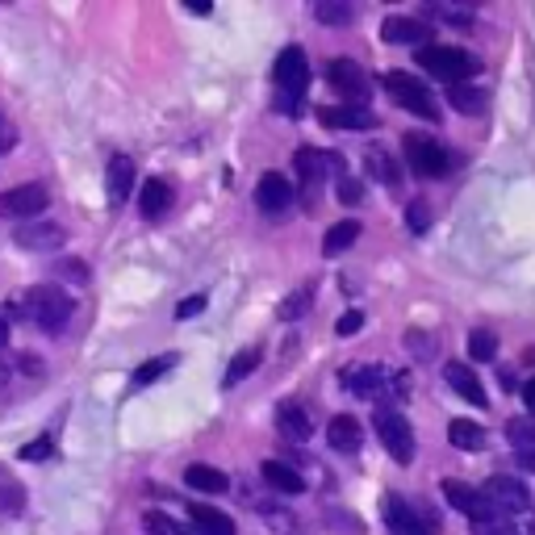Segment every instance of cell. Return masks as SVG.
<instances>
[{"instance_id": "49", "label": "cell", "mask_w": 535, "mask_h": 535, "mask_svg": "<svg viewBox=\"0 0 535 535\" xmlns=\"http://www.w3.org/2000/svg\"><path fill=\"white\" fill-rule=\"evenodd\" d=\"M189 9H193L197 17H205V13H209V0H189Z\"/></svg>"}, {"instance_id": "14", "label": "cell", "mask_w": 535, "mask_h": 535, "mask_svg": "<svg viewBox=\"0 0 535 535\" xmlns=\"http://www.w3.org/2000/svg\"><path fill=\"white\" fill-rule=\"evenodd\" d=\"M506 439L515 448V460L523 473H535V418H510L506 423Z\"/></svg>"}, {"instance_id": "37", "label": "cell", "mask_w": 535, "mask_h": 535, "mask_svg": "<svg viewBox=\"0 0 535 535\" xmlns=\"http://www.w3.org/2000/svg\"><path fill=\"white\" fill-rule=\"evenodd\" d=\"M469 352H473V360H494L498 339H494L490 331H473V335H469Z\"/></svg>"}, {"instance_id": "26", "label": "cell", "mask_w": 535, "mask_h": 535, "mask_svg": "<svg viewBox=\"0 0 535 535\" xmlns=\"http://www.w3.org/2000/svg\"><path fill=\"white\" fill-rule=\"evenodd\" d=\"M448 439H452V448H460V452H481L485 448V427L473 423V418H452Z\"/></svg>"}, {"instance_id": "2", "label": "cell", "mask_w": 535, "mask_h": 535, "mask_svg": "<svg viewBox=\"0 0 535 535\" xmlns=\"http://www.w3.org/2000/svg\"><path fill=\"white\" fill-rule=\"evenodd\" d=\"M381 515L389 523L393 535H435L439 531V515L427 502H406L402 494H385Z\"/></svg>"}, {"instance_id": "1", "label": "cell", "mask_w": 535, "mask_h": 535, "mask_svg": "<svg viewBox=\"0 0 535 535\" xmlns=\"http://www.w3.org/2000/svg\"><path fill=\"white\" fill-rule=\"evenodd\" d=\"M13 314H26L42 331H59L63 322L72 318V297L59 285H34L21 301H13Z\"/></svg>"}, {"instance_id": "44", "label": "cell", "mask_w": 535, "mask_h": 535, "mask_svg": "<svg viewBox=\"0 0 535 535\" xmlns=\"http://www.w3.org/2000/svg\"><path fill=\"white\" fill-rule=\"evenodd\" d=\"M360 327H364V314H360V310L343 314V318L335 322V331H339V335H352V331H360Z\"/></svg>"}, {"instance_id": "22", "label": "cell", "mask_w": 535, "mask_h": 535, "mask_svg": "<svg viewBox=\"0 0 535 535\" xmlns=\"http://www.w3.org/2000/svg\"><path fill=\"white\" fill-rule=\"evenodd\" d=\"M172 201H176V193H172L168 180H147L143 193H138V209H143V218H164Z\"/></svg>"}, {"instance_id": "45", "label": "cell", "mask_w": 535, "mask_h": 535, "mask_svg": "<svg viewBox=\"0 0 535 535\" xmlns=\"http://www.w3.org/2000/svg\"><path fill=\"white\" fill-rule=\"evenodd\" d=\"M13 143H17V130H13V122L0 113V155L5 151H13Z\"/></svg>"}, {"instance_id": "25", "label": "cell", "mask_w": 535, "mask_h": 535, "mask_svg": "<svg viewBox=\"0 0 535 535\" xmlns=\"http://www.w3.org/2000/svg\"><path fill=\"white\" fill-rule=\"evenodd\" d=\"M364 172L372 180H381L385 189H398V184H402V172H398V164H393V155H385L381 147H368L364 151Z\"/></svg>"}, {"instance_id": "8", "label": "cell", "mask_w": 535, "mask_h": 535, "mask_svg": "<svg viewBox=\"0 0 535 535\" xmlns=\"http://www.w3.org/2000/svg\"><path fill=\"white\" fill-rule=\"evenodd\" d=\"M402 147H406V159H410V168H414L418 176H431V180L448 176V151L439 147L435 138H427V134H406Z\"/></svg>"}, {"instance_id": "20", "label": "cell", "mask_w": 535, "mask_h": 535, "mask_svg": "<svg viewBox=\"0 0 535 535\" xmlns=\"http://www.w3.org/2000/svg\"><path fill=\"white\" fill-rule=\"evenodd\" d=\"M260 477L272 485L276 494H301V490H306L301 473L293 469V464H285V460H264V464H260Z\"/></svg>"}, {"instance_id": "51", "label": "cell", "mask_w": 535, "mask_h": 535, "mask_svg": "<svg viewBox=\"0 0 535 535\" xmlns=\"http://www.w3.org/2000/svg\"><path fill=\"white\" fill-rule=\"evenodd\" d=\"M5 381H9V368H5V364H0V385H5Z\"/></svg>"}, {"instance_id": "3", "label": "cell", "mask_w": 535, "mask_h": 535, "mask_svg": "<svg viewBox=\"0 0 535 535\" xmlns=\"http://www.w3.org/2000/svg\"><path fill=\"white\" fill-rule=\"evenodd\" d=\"M477 67H481V63H477L469 51H456V46H423V51H418V72L444 80L448 88L464 84V80L477 72Z\"/></svg>"}, {"instance_id": "31", "label": "cell", "mask_w": 535, "mask_h": 535, "mask_svg": "<svg viewBox=\"0 0 535 535\" xmlns=\"http://www.w3.org/2000/svg\"><path fill=\"white\" fill-rule=\"evenodd\" d=\"M314 17L322 21V26H347V21L356 17V9L347 5V0H318V5H314Z\"/></svg>"}, {"instance_id": "35", "label": "cell", "mask_w": 535, "mask_h": 535, "mask_svg": "<svg viewBox=\"0 0 535 535\" xmlns=\"http://www.w3.org/2000/svg\"><path fill=\"white\" fill-rule=\"evenodd\" d=\"M21 506H26V490L17 481L0 485V515H21Z\"/></svg>"}, {"instance_id": "40", "label": "cell", "mask_w": 535, "mask_h": 535, "mask_svg": "<svg viewBox=\"0 0 535 535\" xmlns=\"http://www.w3.org/2000/svg\"><path fill=\"white\" fill-rule=\"evenodd\" d=\"M406 347H410V356H418V360H431L435 356V343H431L427 331H410L406 335Z\"/></svg>"}, {"instance_id": "21", "label": "cell", "mask_w": 535, "mask_h": 535, "mask_svg": "<svg viewBox=\"0 0 535 535\" xmlns=\"http://www.w3.org/2000/svg\"><path fill=\"white\" fill-rule=\"evenodd\" d=\"M318 118L327 126H339V130H372L377 126V118H372L364 105H335V109H322Z\"/></svg>"}, {"instance_id": "33", "label": "cell", "mask_w": 535, "mask_h": 535, "mask_svg": "<svg viewBox=\"0 0 535 535\" xmlns=\"http://www.w3.org/2000/svg\"><path fill=\"white\" fill-rule=\"evenodd\" d=\"M255 364H260V347H243V352L230 360V368H226V385H239L247 372H255Z\"/></svg>"}, {"instance_id": "42", "label": "cell", "mask_w": 535, "mask_h": 535, "mask_svg": "<svg viewBox=\"0 0 535 535\" xmlns=\"http://www.w3.org/2000/svg\"><path fill=\"white\" fill-rule=\"evenodd\" d=\"M360 197H364V189H360V180H352V176H343V180H339V201H343V205H360Z\"/></svg>"}, {"instance_id": "29", "label": "cell", "mask_w": 535, "mask_h": 535, "mask_svg": "<svg viewBox=\"0 0 535 535\" xmlns=\"http://www.w3.org/2000/svg\"><path fill=\"white\" fill-rule=\"evenodd\" d=\"M193 523H197V535H235V523L214 506H193Z\"/></svg>"}, {"instance_id": "11", "label": "cell", "mask_w": 535, "mask_h": 535, "mask_svg": "<svg viewBox=\"0 0 535 535\" xmlns=\"http://www.w3.org/2000/svg\"><path fill=\"white\" fill-rule=\"evenodd\" d=\"M406 389V381L398 377L393 368H381V364H368V368H347L343 372V389H352V393H364V398H372V393H381V389Z\"/></svg>"}, {"instance_id": "16", "label": "cell", "mask_w": 535, "mask_h": 535, "mask_svg": "<svg viewBox=\"0 0 535 535\" xmlns=\"http://www.w3.org/2000/svg\"><path fill=\"white\" fill-rule=\"evenodd\" d=\"M134 189V159L130 155H113L109 159V172H105V197L109 205H122Z\"/></svg>"}, {"instance_id": "46", "label": "cell", "mask_w": 535, "mask_h": 535, "mask_svg": "<svg viewBox=\"0 0 535 535\" xmlns=\"http://www.w3.org/2000/svg\"><path fill=\"white\" fill-rule=\"evenodd\" d=\"M46 456H51V439H38V444L21 448V460H46Z\"/></svg>"}, {"instance_id": "23", "label": "cell", "mask_w": 535, "mask_h": 535, "mask_svg": "<svg viewBox=\"0 0 535 535\" xmlns=\"http://www.w3.org/2000/svg\"><path fill=\"white\" fill-rule=\"evenodd\" d=\"M276 427H281V431H285V439H293V444H301V439H310V431H314L306 406H297V402H285L281 410H276Z\"/></svg>"}, {"instance_id": "34", "label": "cell", "mask_w": 535, "mask_h": 535, "mask_svg": "<svg viewBox=\"0 0 535 535\" xmlns=\"http://www.w3.org/2000/svg\"><path fill=\"white\" fill-rule=\"evenodd\" d=\"M176 364V356H155V360H147V364H138V372H134V385H155L164 372Z\"/></svg>"}, {"instance_id": "10", "label": "cell", "mask_w": 535, "mask_h": 535, "mask_svg": "<svg viewBox=\"0 0 535 535\" xmlns=\"http://www.w3.org/2000/svg\"><path fill=\"white\" fill-rule=\"evenodd\" d=\"M46 205H51L46 184H21V189L0 193V218H38Z\"/></svg>"}, {"instance_id": "24", "label": "cell", "mask_w": 535, "mask_h": 535, "mask_svg": "<svg viewBox=\"0 0 535 535\" xmlns=\"http://www.w3.org/2000/svg\"><path fill=\"white\" fill-rule=\"evenodd\" d=\"M63 226H17V243L26 251H55L63 247Z\"/></svg>"}, {"instance_id": "9", "label": "cell", "mask_w": 535, "mask_h": 535, "mask_svg": "<svg viewBox=\"0 0 535 535\" xmlns=\"http://www.w3.org/2000/svg\"><path fill=\"white\" fill-rule=\"evenodd\" d=\"M327 80H331V88L339 92L347 105H364L368 92H372V84H368V76H364V67L352 63V59H335V63L327 67Z\"/></svg>"}, {"instance_id": "17", "label": "cell", "mask_w": 535, "mask_h": 535, "mask_svg": "<svg viewBox=\"0 0 535 535\" xmlns=\"http://www.w3.org/2000/svg\"><path fill=\"white\" fill-rule=\"evenodd\" d=\"M444 498L460 510V515H469L473 523H477V519H490V506H485L481 490H473V485H464V481H444Z\"/></svg>"}, {"instance_id": "19", "label": "cell", "mask_w": 535, "mask_h": 535, "mask_svg": "<svg viewBox=\"0 0 535 535\" xmlns=\"http://www.w3.org/2000/svg\"><path fill=\"white\" fill-rule=\"evenodd\" d=\"M444 381L460 393L464 402H473V406H485V385L477 381V372L469 368V364H448L444 368Z\"/></svg>"}, {"instance_id": "38", "label": "cell", "mask_w": 535, "mask_h": 535, "mask_svg": "<svg viewBox=\"0 0 535 535\" xmlns=\"http://www.w3.org/2000/svg\"><path fill=\"white\" fill-rule=\"evenodd\" d=\"M143 523H147V531H155V535H189V531H184L180 523H172L168 515H159V510H147V515H143Z\"/></svg>"}, {"instance_id": "39", "label": "cell", "mask_w": 535, "mask_h": 535, "mask_svg": "<svg viewBox=\"0 0 535 535\" xmlns=\"http://www.w3.org/2000/svg\"><path fill=\"white\" fill-rule=\"evenodd\" d=\"M406 226L414 230V235H418V230H427V226H431V205H427V201H410V209H406Z\"/></svg>"}, {"instance_id": "50", "label": "cell", "mask_w": 535, "mask_h": 535, "mask_svg": "<svg viewBox=\"0 0 535 535\" xmlns=\"http://www.w3.org/2000/svg\"><path fill=\"white\" fill-rule=\"evenodd\" d=\"M5 339H9V322H5V314H0V347H5Z\"/></svg>"}, {"instance_id": "30", "label": "cell", "mask_w": 535, "mask_h": 535, "mask_svg": "<svg viewBox=\"0 0 535 535\" xmlns=\"http://www.w3.org/2000/svg\"><path fill=\"white\" fill-rule=\"evenodd\" d=\"M448 105L473 118V113H485V92L481 88H469V84H456V88H448Z\"/></svg>"}, {"instance_id": "15", "label": "cell", "mask_w": 535, "mask_h": 535, "mask_svg": "<svg viewBox=\"0 0 535 535\" xmlns=\"http://www.w3.org/2000/svg\"><path fill=\"white\" fill-rule=\"evenodd\" d=\"M381 38L393 42V46H414L418 42V51H423V42L431 38V30L418 17H385L381 21Z\"/></svg>"}, {"instance_id": "52", "label": "cell", "mask_w": 535, "mask_h": 535, "mask_svg": "<svg viewBox=\"0 0 535 535\" xmlns=\"http://www.w3.org/2000/svg\"><path fill=\"white\" fill-rule=\"evenodd\" d=\"M523 535H535V519H531V527H527V531H523Z\"/></svg>"}, {"instance_id": "27", "label": "cell", "mask_w": 535, "mask_h": 535, "mask_svg": "<svg viewBox=\"0 0 535 535\" xmlns=\"http://www.w3.org/2000/svg\"><path fill=\"white\" fill-rule=\"evenodd\" d=\"M184 481H189L193 490H201V494H226L230 490V477L222 469H214V464H193V469L184 473Z\"/></svg>"}, {"instance_id": "5", "label": "cell", "mask_w": 535, "mask_h": 535, "mask_svg": "<svg viewBox=\"0 0 535 535\" xmlns=\"http://www.w3.org/2000/svg\"><path fill=\"white\" fill-rule=\"evenodd\" d=\"M481 498H485V506H490V515H502V519L531 515V490L519 477H490Z\"/></svg>"}, {"instance_id": "6", "label": "cell", "mask_w": 535, "mask_h": 535, "mask_svg": "<svg viewBox=\"0 0 535 535\" xmlns=\"http://www.w3.org/2000/svg\"><path fill=\"white\" fill-rule=\"evenodd\" d=\"M372 427H377L385 452L398 460V464H410V460H414V431H410V423H406L402 410L377 406V414H372Z\"/></svg>"}, {"instance_id": "36", "label": "cell", "mask_w": 535, "mask_h": 535, "mask_svg": "<svg viewBox=\"0 0 535 535\" xmlns=\"http://www.w3.org/2000/svg\"><path fill=\"white\" fill-rule=\"evenodd\" d=\"M473 535H523V531L515 527V519L490 515V519H477V523H473Z\"/></svg>"}, {"instance_id": "12", "label": "cell", "mask_w": 535, "mask_h": 535, "mask_svg": "<svg viewBox=\"0 0 535 535\" xmlns=\"http://www.w3.org/2000/svg\"><path fill=\"white\" fill-rule=\"evenodd\" d=\"M293 164H297V176H301V201L314 209L318 193H322V164H327V159H322L314 147H301Z\"/></svg>"}, {"instance_id": "13", "label": "cell", "mask_w": 535, "mask_h": 535, "mask_svg": "<svg viewBox=\"0 0 535 535\" xmlns=\"http://www.w3.org/2000/svg\"><path fill=\"white\" fill-rule=\"evenodd\" d=\"M255 201H260L264 214H285V209L293 205V184L281 172H264L260 189H255Z\"/></svg>"}, {"instance_id": "7", "label": "cell", "mask_w": 535, "mask_h": 535, "mask_svg": "<svg viewBox=\"0 0 535 535\" xmlns=\"http://www.w3.org/2000/svg\"><path fill=\"white\" fill-rule=\"evenodd\" d=\"M385 92H389V97L398 101L402 109L418 113V118H427V122H439V105H435V97L427 92V84H418V76L393 72V76H385Z\"/></svg>"}, {"instance_id": "32", "label": "cell", "mask_w": 535, "mask_h": 535, "mask_svg": "<svg viewBox=\"0 0 535 535\" xmlns=\"http://www.w3.org/2000/svg\"><path fill=\"white\" fill-rule=\"evenodd\" d=\"M310 301H314V289H310V285H301V289H293V293L281 301V310H276V314H281L285 322H297V318H306V314H310Z\"/></svg>"}, {"instance_id": "4", "label": "cell", "mask_w": 535, "mask_h": 535, "mask_svg": "<svg viewBox=\"0 0 535 535\" xmlns=\"http://www.w3.org/2000/svg\"><path fill=\"white\" fill-rule=\"evenodd\" d=\"M306 88H310V59H306L301 46H285L281 59H276V92H281V109L297 113Z\"/></svg>"}, {"instance_id": "48", "label": "cell", "mask_w": 535, "mask_h": 535, "mask_svg": "<svg viewBox=\"0 0 535 535\" xmlns=\"http://www.w3.org/2000/svg\"><path fill=\"white\" fill-rule=\"evenodd\" d=\"M523 402H527V410H531V418H535V377H531L527 389H523Z\"/></svg>"}, {"instance_id": "43", "label": "cell", "mask_w": 535, "mask_h": 535, "mask_svg": "<svg viewBox=\"0 0 535 535\" xmlns=\"http://www.w3.org/2000/svg\"><path fill=\"white\" fill-rule=\"evenodd\" d=\"M201 310H205V297L197 293V297H189V301H180V306H176V318H180V322H184V318H197Z\"/></svg>"}, {"instance_id": "47", "label": "cell", "mask_w": 535, "mask_h": 535, "mask_svg": "<svg viewBox=\"0 0 535 535\" xmlns=\"http://www.w3.org/2000/svg\"><path fill=\"white\" fill-rule=\"evenodd\" d=\"M435 17H444V21H456V26H469V13H460V9H448V5H431Z\"/></svg>"}, {"instance_id": "28", "label": "cell", "mask_w": 535, "mask_h": 535, "mask_svg": "<svg viewBox=\"0 0 535 535\" xmlns=\"http://www.w3.org/2000/svg\"><path fill=\"white\" fill-rule=\"evenodd\" d=\"M360 239V222H335L331 230H327V239H322V255H343L347 247H352Z\"/></svg>"}, {"instance_id": "18", "label": "cell", "mask_w": 535, "mask_h": 535, "mask_svg": "<svg viewBox=\"0 0 535 535\" xmlns=\"http://www.w3.org/2000/svg\"><path fill=\"white\" fill-rule=\"evenodd\" d=\"M327 439H331V448L335 452H360V444H364V431H360V423L352 414H335L331 418V427H327Z\"/></svg>"}, {"instance_id": "41", "label": "cell", "mask_w": 535, "mask_h": 535, "mask_svg": "<svg viewBox=\"0 0 535 535\" xmlns=\"http://www.w3.org/2000/svg\"><path fill=\"white\" fill-rule=\"evenodd\" d=\"M59 272L67 276V281H76V285H88V276H92L84 260H63V264H59Z\"/></svg>"}]
</instances>
